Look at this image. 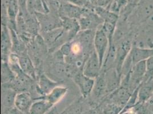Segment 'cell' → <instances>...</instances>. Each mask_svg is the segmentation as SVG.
<instances>
[{
    "mask_svg": "<svg viewBox=\"0 0 153 114\" xmlns=\"http://www.w3.org/2000/svg\"><path fill=\"white\" fill-rule=\"evenodd\" d=\"M146 73V61L135 64L130 72L128 88L132 91L138 87L142 82Z\"/></svg>",
    "mask_w": 153,
    "mask_h": 114,
    "instance_id": "52a82bcc",
    "label": "cell"
},
{
    "mask_svg": "<svg viewBox=\"0 0 153 114\" xmlns=\"http://www.w3.org/2000/svg\"><path fill=\"white\" fill-rule=\"evenodd\" d=\"M102 65L95 50L90 53L83 65L82 73L86 76L96 79L102 71Z\"/></svg>",
    "mask_w": 153,
    "mask_h": 114,
    "instance_id": "277c9868",
    "label": "cell"
},
{
    "mask_svg": "<svg viewBox=\"0 0 153 114\" xmlns=\"http://www.w3.org/2000/svg\"><path fill=\"white\" fill-rule=\"evenodd\" d=\"M27 9L30 14H46L49 13V8L43 0H27Z\"/></svg>",
    "mask_w": 153,
    "mask_h": 114,
    "instance_id": "7402d4cb",
    "label": "cell"
},
{
    "mask_svg": "<svg viewBox=\"0 0 153 114\" xmlns=\"http://www.w3.org/2000/svg\"><path fill=\"white\" fill-rule=\"evenodd\" d=\"M82 114H97L96 111L94 110H90L89 111H87L86 112H83Z\"/></svg>",
    "mask_w": 153,
    "mask_h": 114,
    "instance_id": "836d02e7",
    "label": "cell"
},
{
    "mask_svg": "<svg viewBox=\"0 0 153 114\" xmlns=\"http://www.w3.org/2000/svg\"><path fill=\"white\" fill-rule=\"evenodd\" d=\"M62 21V27L69 36L70 41H72L81 31L78 19L69 18H61Z\"/></svg>",
    "mask_w": 153,
    "mask_h": 114,
    "instance_id": "44dd1931",
    "label": "cell"
},
{
    "mask_svg": "<svg viewBox=\"0 0 153 114\" xmlns=\"http://www.w3.org/2000/svg\"><path fill=\"white\" fill-rule=\"evenodd\" d=\"M21 112L19 110H17L16 108L15 109H12L10 111L9 114H21Z\"/></svg>",
    "mask_w": 153,
    "mask_h": 114,
    "instance_id": "1f68e13d",
    "label": "cell"
},
{
    "mask_svg": "<svg viewBox=\"0 0 153 114\" xmlns=\"http://www.w3.org/2000/svg\"><path fill=\"white\" fill-rule=\"evenodd\" d=\"M46 114H56V110L54 108H52L50 111H49Z\"/></svg>",
    "mask_w": 153,
    "mask_h": 114,
    "instance_id": "e575fe53",
    "label": "cell"
},
{
    "mask_svg": "<svg viewBox=\"0 0 153 114\" xmlns=\"http://www.w3.org/2000/svg\"><path fill=\"white\" fill-rule=\"evenodd\" d=\"M133 93L127 87L121 85L114 91L108 95L106 98L108 103L117 104L124 108Z\"/></svg>",
    "mask_w": 153,
    "mask_h": 114,
    "instance_id": "9c48e42d",
    "label": "cell"
},
{
    "mask_svg": "<svg viewBox=\"0 0 153 114\" xmlns=\"http://www.w3.org/2000/svg\"><path fill=\"white\" fill-rule=\"evenodd\" d=\"M58 86L59 84L57 82L52 79L44 73H41L38 76L36 90L38 95L45 97Z\"/></svg>",
    "mask_w": 153,
    "mask_h": 114,
    "instance_id": "8fae6325",
    "label": "cell"
},
{
    "mask_svg": "<svg viewBox=\"0 0 153 114\" xmlns=\"http://www.w3.org/2000/svg\"><path fill=\"white\" fill-rule=\"evenodd\" d=\"M68 1L69 3H71V4H73L75 5H78L80 4V0H65Z\"/></svg>",
    "mask_w": 153,
    "mask_h": 114,
    "instance_id": "d6a6232c",
    "label": "cell"
},
{
    "mask_svg": "<svg viewBox=\"0 0 153 114\" xmlns=\"http://www.w3.org/2000/svg\"><path fill=\"white\" fill-rule=\"evenodd\" d=\"M108 47L109 41L108 38L101 27L96 30L94 39V48L99 58L102 67Z\"/></svg>",
    "mask_w": 153,
    "mask_h": 114,
    "instance_id": "5b68a950",
    "label": "cell"
},
{
    "mask_svg": "<svg viewBox=\"0 0 153 114\" xmlns=\"http://www.w3.org/2000/svg\"><path fill=\"white\" fill-rule=\"evenodd\" d=\"M53 107L44 98L33 103L27 114H46Z\"/></svg>",
    "mask_w": 153,
    "mask_h": 114,
    "instance_id": "cb8c5ba5",
    "label": "cell"
},
{
    "mask_svg": "<svg viewBox=\"0 0 153 114\" xmlns=\"http://www.w3.org/2000/svg\"><path fill=\"white\" fill-rule=\"evenodd\" d=\"M74 82L79 90L83 98H87L90 96L95 82V79H93L83 74L81 71L73 77Z\"/></svg>",
    "mask_w": 153,
    "mask_h": 114,
    "instance_id": "ba28073f",
    "label": "cell"
},
{
    "mask_svg": "<svg viewBox=\"0 0 153 114\" xmlns=\"http://www.w3.org/2000/svg\"><path fill=\"white\" fill-rule=\"evenodd\" d=\"M96 32V30H81L74 39L81 45L86 58L94 50V39Z\"/></svg>",
    "mask_w": 153,
    "mask_h": 114,
    "instance_id": "8992f818",
    "label": "cell"
},
{
    "mask_svg": "<svg viewBox=\"0 0 153 114\" xmlns=\"http://www.w3.org/2000/svg\"><path fill=\"white\" fill-rule=\"evenodd\" d=\"M96 12L102 18L104 22H110L117 25L118 21V16L117 13L112 12L109 10H106L105 7H97L95 9Z\"/></svg>",
    "mask_w": 153,
    "mask_h": 114,
    "instance_id": "484cf974",
    "label": "cell"
},
{
    "mask_svg": "<svg viewBox=\"0 0 153 114\" xmlns=\"http://www.w3.org/2000/svg\"><path fill=\"white\" fill-rule=\"evenodd\" d=\"M111 0H96V3L98 7H105L111 3Z\"/></svg>",
    "mask_w": 153,
    "mask_h": 114,
    "instance_id": "4dcf8cb0",
    "label": "cell"
},
{
    "mask_svg": "<svg viewBox=\"0 0 153 114\" xmlns=\"http://www.w3.org/2000/svg\"><path fill=\"white\" fill-rule=\"evenodd\" d=\"M90 96H92L94 99L96 101L105 98L108 96L105 72L103 70H102L100 76L95 79L94 87Z\"/></svg>",
    "mask_w": 153,
    "mask_h": 114,
    "instance_id": "2e32d148",
    "label": "cell"
},
{
    "mask_svg": "<svg viewBox=\"0 0 153 114\" xmlns=\"http://www.w3.org/2000/svg\"><path fill=\"white\" fill-rule=\"evenodd\" d=\"M123 109L121 106L108 102L103 108V114H121Z\"/></svg>",
    "mask_w": 153,
    "mask_h": 114,
    "instance_id": "83f0119b",
    "label": "cell"
},
{
    "mask_svg": "<svg viewBox=\"0 0 153 114\" xmlns=\"http://www.w3.org/2000/svg\"><path fill=\"white\" fill-rule=\"evenodd\" d=\"M153 56V49L142 48L133 44L129 54L133 64L142 61H146L148 58Z\"/></svg>",
    "mask_w": 153,
    "mask_h": 114,
    "instance_id": "ac0fdd59",
    "label": "cell"
},
{
    "mask_svg": "<svg viewBox=\"0 0 153 114\" xmlns=\"http://www.w3.org/2000/svg\"><path fill=\"white\" fill-rule=\"evenodd\" d=\"M153 96V76L143 81L138 87V103L144 104L149 101Z\"/></svg>",
    "mask_w": 153,
    "mask_h": 114,
    "instance_id": "9a60e30c",
    "label": "cell"
},
{
    "mask_svg": "<svg viewBox=\"0 0 153 114\" xmlns=\"http://www.w3.org/2000/svg\"><path fill=\"white\" fill-rule=\"evenodd\" d=\"M85 11V9L71 3L64 4L59 7L60 18L79 19L82 17Z\"/></svg>",
    "mask_w": 153,
    "mask_h": 114,
    "instance_id": "5bb4252c",
    "label": "cell"
},
{
    "mask_svg": "<svg viewBox=\"0 0 153 114\" xmlns=\"http://www.w3.org/2000/svg\"><path fill=\"white\" fill-rule=\"evenodd\" d=\"M68 91V87L58 86L53 89L49 94L44 97V98L54 106L64 98V96L67 94Z\"/></svg>",
    "mask_w": 153,
    "mask_h": 114,
    "instance_id": "603a6c76",
    "label": "cell"
},
{
    "mask_svg": "<svg viewBox=\"0 0 153 114\" xmlns=\"http://www.w3.org/2000/svg\"><path fill=\"white\" fill-rule=\"evenodd\" d=\"M59 50L61 51V53L62 54L65 58L69 56L71 54L72 51V42H67L62 44Z\"/></svg>",
    "mask_w": 153,
    "mask_h": 114,
    "instance_id": "f546056e",
    "label": "cell"
},
{
    "mask_svg": "<svg viewBox=\"0 0 153 114\" xmlns=\"http://www.w3.org/2000/svg\"><path fill=\"white\" fill-rule=\"evenodd\" d=\"M83 113V106L81 100L74 101L59 114H82Z\"/></svg>",
    "mask_w": 153,
    "mask_h": 114,
    "instance_id": "4316f807",
    "label": "cell"
},
{
    "mask_svg": "<svg viewBox=\"0 0 153 114\" xmlns=\"http://www.w3.org/2000/svg\"><path fill=\"white\" fill-rule=\"evenodd\" d=\"M1 59L8 62V58L12 52V41L9 28L6 25L1 26Z\"/></svg>",
    "mask_w": 153,
    "mask_h": 114,
    "instance_id": "7c38bea8",
    "label": "cell"
},
{
    "mask_svg": "<svg viewBox=\"0 0 153 114\" xmlns=\"http://www.w3.org/2000/svg\"><path fill=\"white\" fill-rule=\"evenodd\" d=\"M108 95L121 85L122 76L115 67L104 71Z\"/></svg>",
    "mask_w": 153,
    "mask_h": 114,
    "instance_id": "4fadbf2b",
    "label": "cell"
},
{
    "mask_svg": "<svg viewBox=\"0 0 153 114\" xmlns=\"http://www.w3.org/2000/svg\"><path fill=\"white\" fill-rule=\"evenodd\" d=\"M153 14V0H140L130 14V22L137 27L145 23Z\"/></svg>",
    "mask_w": 153,
    "mask_h": 114,
    "instance_id": "6da1fadb",
    "label": "cell"
},
{
    "mask_svg": "<svg viewBox=\"0 0 153 114\" xmlns=\"http://www.w3.org/2000/svg\"><path fill=\"white\" fill-rule=\"evenodd\" d=\"M17 93L7 85L2 84L1 103L3 108H11L14 106L15 98Z\"/></svg>",
    "mask_w": 153,
    "mask_h": 114,
    "instance_id": "ffe728a7",
    "label": "cell"
},
{
    "mask_svg": "<svg viewBox=\"0 0 153 114\" xmlns=\"http://www.w3.org/2000/svg\"><path fill=\"white\" fill-rule=\"evenodd\" d=\"M32 98L28 91L17 93L15 98L14 106L21 112L27 113L32 106Z\"/></svg>",
    "mask_w": 153,
    "mask_h": 114,
    "instance_id": "e0dca14e",
    "label": "cell"
},
{
    "mask_svg": "<svg viewBox=\"0 0 153 114\" xmlns=\"http://www.w3.org/2000/svg\"><path fill=\"white\" fill-rule=\"evenodd\" d=\"M48 14H36L41 33L49 32L62 27V21L61 18L58 19L55 16H49Z\"/></svg>",
    "mask_w": 153,
    "mask_h": 114,
    "instance_id": "30bf717a",
    "label": "cell"
},
{
    "mask_svg": "<svg viewBox=\"0 0 153 114\" xmlns=\"http://www.w3.org/2000/svg\"><path fill=\"white\" fill-rule=\"evenodd\" d=\"M81 30H97L101 28L104 21L97 13L85 10L82 17L78 19Z\"/></svg>",
    "mask_w": 153,
    "mask_h": 114,
    "instance_id": "3957f363",
    "label": "cell"
},
{
    "mask_svg": "<svg viewBox=\"0 0 153 114\" xmlns=\"http://www.w3.org/2000/svg\"><path fill=\"white\" fill-rule=\"evenodd\" d=\"M146 73L143 81L149 79L153 76V56L146 61Z\"/></svg>",
    "mask_w": 153,
    "mask_h": 114,
    "instance_id": "f1b7e54d",
    "label": "cell"
},
{
    "mask_svg": "<svg viewBox=\"0 0 153 114\" xmlns=\"http://www.w3.org/2000/svg\"><path fill=\"white\" fill-rule=\"evenodd\" d=\"M19 66L26 74L36 81L37 79L36 67L31 58L28 55L27 52L19 56Z\"/></svg>",
    "mask_w": 153,
    "mask_h": 114,
    "instance_id": "d6986e66",
    "label": "cell"
},
{
    "mask_svg": "<svg viewBox=\"0 0 153 114\" xmlns=\"http://www.w3.org/2000/svg\"><path fill=\"white\" fill-rule=\"evenodd\" d=\"M1 74L2 84H6L12 82L16 76L8 62L3 61L1 62Z\"/></svg>",
    "mask_w": 153,
    "mask_h": 114,
    "instance_id": "d4e9b609",
    "label": "cell"
},
{
    "mask_svg": "<svg viewBox=\"0 0 153 114\" xmlns=\"http://www.w3.org/2000/svg\"><path fill=\"white\" fill-rule=\"evenodd\" d=\"M133 112L134 111H131V110H129L128 111H126L125 113H122L121 114H134V113H133Z\"/></svg>",
    "mask_w": 153,
    "mask_h": 114,
    "instance_id": "d590c367",
    "label": "cell"
},
{
    "mask_svg": "<svg viewBox=\"0 0 153 114\" xmlns=\"http://www.w3.org/2000/svg\"></svg>",
    "mask_w": 153,
    "mask_h": 114,
    "instance_id": "8d00e7d4",
    "label": "cell"
},
{
    "mask_svg": "<svg viewBox=\"0 0 153 114\" xmlns=\"http://www.w3.org/2000/svg\"><path fill=\"white\" fill-rule=\"evenodd\" d=\"M134 35H129L122 38L116 46L115 68L121 75L122 69L126 59L133 46Z\"/></svg>",
    "mask_w": 153,
    "mask_h": 114,
    "instance_id": "7a4b0ae2",
    "label": "cell"
}]
</instances>
